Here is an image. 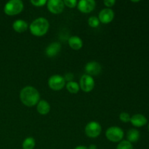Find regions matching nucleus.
I'll use <instances>...</instances> for the list:
<instances>
[{"label": "nucleus", "instance_id": "nucleus-1", "mask_svg": "<svg viewBox=\"0 0 149 149\" xmlns=\"http://www.w3.org/2000/svg\"><path fill=\"white\" fill-rule=\"evenodd\" d=\"M20 99L23 105L28 107H32L37 105L40 100V94L35 87L26 86L20 90Z\"/></svg>", "mask_w": 149, "mask_h": 149}, {"label": "nucleus", "instance_id": "nucleus-2", "mask_svg": "<svg viewBox=\"0 0 149 149\" xmlns=\"http://www.w3.org/2000/svg\"><path fill=\"white\" fill-rule=\"evenodd\" d=\"M49 28V21L45 17L35 19L29 26L31 33L35 36H43L47 33Z\"/></svg>", "mask_w": 149, "mask_h": 149}, {"label": "nucleus", "instance_id": "nucleus-3", "mask_svg": "<svg viewBox=\"0 0 149 149\" xmlns=\"http://www.w3.org/2000/svg\"><path fill=\"white\" fill-rule=\"evenodd\" d=\"M23 2L20 0H10L4 5V12L7 15H16L23 11Z\"/></svg>", "mask_w": 149, "mask_h": 149}, {"label": "nucleus", "instance_id": "nucleus-4", "mask_svg": "<svg viewBox=\"0 0 149 149\" xmlns=\"http://www.w3.org/2000/svg\"><path fill=\"white\" fill-rule=\"evenodd\" d=\"M106 137L111 142L119 143L124 138V131L119 127H110L106 130Z\"/></svg>", "mask_w": 149, "mask_h": 149}, {"label": "nucleus", "instance_id": "nucleus-5", "mask_svg": "<svg viewBox=\"0 0 149 149\" xmlns=\"http://www.w3.org/2000/svg\"><path fill=\"white\" fill-rule=\"evenodd\" d=\"M101 125L95 121H92L87 123L84 128L86 135L91 138H95L98 137L101 133Z\"/></svg>", "mask_w": 149, "mask_h": 149}, {"label": "nucleus", "instance_id": "nucleus-6", "mask_svg": "<svg viewBox=\"0 0 149 149\" xmlns=\"http://www.w3.org/2000/svg\"><path fill=\"white\" fill-rule=\"evenodd\" d=\"M65 81L62 76L59 74H55L51 76L48 79V86L50 89L55 91L61 90L65 87Z\"/></svg>", "mask_w": 149, "mask_h": 149}, {"label": "nucleus", "instance_id": "nucleus-7", "mask_svg": "<svg viewBox=\"0 0 149 149\" xmlns=\"http://www.w3.org/2000/svg\"><path fill=\"white\" fill-rule=\"evenodd\" d=\"M79 87L85 93H90L95 87V80L93 77L84 74L80 79Z\"/></svg>", "mask_w": 149, "mask_h": 149}, {"label": "nucleus", "instance_id": "nucleus-8", "mask_svg": "<svg viewBox=\"0 0 149 149\" xmlns=\"http://www.w3.org/2000/svg\"><path fill=\"white\" fill-rule=\"evenodd\" d=\"M48 10L52 14H60L64 10L65 4L62 0H49L47 1Z\"/></svg>", "mask_w": 149, "mask_h": 149}, {"label": "nucleus", "instance_id": "nucleus-9", "mask_svg": "<svg viewBox=\"0 0 149 149\" xmlns=\"http://www.w3.org/2000/svg\"><path fill=\"white\" fill-rule=\"evenodd\" d=\"M95 4L94 0H81L77 3V7L81 13H90L95 8Z\"/></svg>", "mask_w": 149, "mask_h": 149}, {"label": "nucleus", "instance_id": "nucleus-10", "mask_svg": "<svg viewBox=\"0 0 149 149\" xmlns=\"http://www.w3.org/2000/svg\"><path fill=\"white\" fill-rule=\"evenodd\" d=\"M114 18V12L111 8H105L100 10L98 15V19L100 23L108 24Z\"/></svg>", "mask_w": 149, "mask_h": 149}, {"label": "nucleus", "instance_id": "nucleus-11", "mask_svg": "<svg viewBox=\"0 0 149 149\" xmlns=\"http://www.w3.org/2000/svg\"><path fill=\"white\" fill-rule=\"evenodd\" d=\"M84 70L87 75L93 77V76L99 75L101 72L102 68L99 63L96 62V61H90L86 64Z\"/></svg>", "mask_w": 149, "mask_h": 149}, {"label": "nucleus", "instance_id": "nucleus-12", "mask_svg": "<svg viewBox=\"0 0 149 149\" xmlns=\"http://www.w3.org/2000/svg\"><path fill=\"white\" fill-rule=\"evenodd\" d=\"M61 49V45L59 42H52L49 44L45 49V54L49 58H53L56 56Z\"/></svg>", "mask_w": 149, "mask_h": 149}, {"label": "nucleus", "instance_id": "nucleus-13", "mask_svg": "<svg viewBox=\"0 0 149 149\" xmlns=\"http://www.w3.org/2000/svg\"><path fill=\"white\" fill-rule=\"evenodd\" d=\"M130 122H131V124L135 127H141L145 126L148 121H147L146 117L144 115L141 114V113H137V114L131 116Z\"/></svg>", "mask_w": 149, "mask_h": 149}, {"label": "nucleus", "instance_id": "nucleus-14", "mask_svg": "<svg viewBox=\"0 0 149 149\" xmlns=\"http://www.w3.org/2000/svg\"><path fill=\"white\" fill-rule=\"evenodd\" d=\"M68 45L71 49L74 50H79L83 46L82 39L77 36H72L68 39Z\"/></svg>", "mask_w": 149, "mask_h": 149}, {"label": "nucleus", "instance_id": "nucleus-15", "mask_svg": "<svg viewBox=\"0 0 149 149\" xmlns=\"http://www.w3.org/2000/svg\"><path fill=\"white\" fill-rule=\"evenodd\" d=\"M36 110L41 115H46L50 111V105L46 100H41L37 103Z\"/></svg>", "mask_w": 149, "mask_h": 149}, {"label": "nucleus", "instance_id": "nucleus-16", "mask_svg": "<svg viewBox=\"0 0 149 149\" xmlns=\"http://www.w3.org/2000/svg\"><path fill=\"white\" fill-rule=\"evenodd\" d=\"M28 27H29V26H28L27 22L23 20H20V19L15 20L13 24V29H14L15 31L17 32V33L25 32L28 29Z\"/></svg>", "mask_w": 149, "mask_h": 149}, {"label": "nucleus", "instance_id": "nucleus-17", "mask_svg": "<svg viewBox=\"0 0 149 149\" xmlns=\"http://www.w3.org/2000/svg\"><path fill=\"white\" fill-rule=\"evenodd\" d=\"M127 141L131 143L138 142V140L140 139V132L135 128L130 129L127 134Z\"/></svg>", "mask_w": 149, "mask_h": 149}, {"label": "nucleus", "instance_id": "nucleus-18", "mask_svg": "<svg viewBox=\"0 0 149 149\" xmlns=\"http://www.w3.org/2000/svg\"><path fill=\"white\" fill-rule=\"evenodd\" d=\"M65 87H66V90L71 94H77L79 91L80 89L79 84L74 81L67 82V84H65Z\"/></svg>", "mask_w": 149, "mask_h": 149}, {"label": "nucleus", "instance_id": "nucleus-19", "mask_svg": "<svg viewBox=\"0 0 149 149\" xmlns=\"http://www.w3.org/2000/svg\"><path fill=\"white\" fill-rule=\"evenodd\" d=\"M36 145L35 139L32 137H28L22 143V148L23 149H33Z\"/></svg>", "mask_w": 149, "mask_h": 149}, {"label": "nucleus", "instance_id": "nucleus-20", "mask_svg": "<svg viewBox=\"0 0 149 149\" xmlns=\"http://www.w3.org/2000/svg\"><path fill=\"white\" fill-rule=\"evenodd\" d=\"M116 149H134L133 146L127 141H122L117 145Z\"/></svg>", "mask_w": 149, "mask_h": 149}, {"label": "nucleus", "instance_id": "nucleus-21", "mask_svg": "<svg viewBox=\"0 0 149 149\" xmlns=\"http://www.w3.org/2000/svg\"><path fill=\"white\" fill-rule=\"evenodd\" d=\"M100 20L96 16H91L88 19V24L92 28H97L100 25Z\"/></svg>", "mask_w": 149, "mask_h": 149}, {"label": "nucleus", "instance_id": "nucleus-22", "mask_svg": "<svg viewBox=\"0 0 149 149\" xmlns=\"http://www.w3.org/2000/svg\"><path fill=\"white\" fill-rule=\"evenodd\" d=\"M119 119L124 123H127L130 122L131 116L127 112H122L119 114Z\"/></svg>", "mask_w": 149, "mask_h": 149}, {"label": "nucleus", "instance_id": "nucleus-23", "mask_svg": "<svg viewBox=\"0 0 149 149\" xmlns=\"http://www.w3.org/2000/svg\"><path fill=\"white\" fill-rule=\"evenodd\" d=\"M63 3L65 6L69 7V8H74L77 6L78 2H77V0H64Z\"/></svg>", "mask_w": 149, "mask_h": 149}, {"label": "nucleus", "instance_id": "nucleus-24", "mask_svg": "<svg viewBox=\"0 0 149 149\" xmlns=\"http://www.w3.org/2000/svg\"><path fill=\"white\" fill-rule=\"evenodd\" d=\"M31 3L35 7H43L47 4L46 0H31Z\"/></svg>", "mask_w": 149, "mask_h": 149}, {"label": "nucleus", "instance_id": "nucleus-25", "mask_svg": "<svg viewBox=\"0 0 149 149\" xmlns=\"http://www.w3.org/2000/svg\"><path fill=\"white\" fill-rule=\"evenodd\" d=\"M103 4H104L105 6H106L108 8H110V7H113V6L116 4V1H115V0H106V1H103Z\"/></svg>", "mask_w": 149, "mask_h": 149}, {"label": "nucleus", "instance_id": "nucleus-26", "mask_svg": "<svg viewBox=\"0 0 149 149\" xmlns=\"http://www.w3.org/2000/svg\"><path fill=\"white\" fill-rule=\"evenodd\" d=\"M63 78H64V79H65V81H67L68 82H69V81H73V79H74V75H73V74H71V73H68V74H65V77H64Z\"/></svg>", "mask_w": 149, "mask_h": 149}, {"label": "nucleus", "instance_id": "nucleus-27", "mask_svg": "<svg viewBox=\"0 0 149 149\" xmlns=\"http://www.w3.org/2000/svg\"><path fill=\"white\" fill-rule=\"evenodd\" d=\"M74 149H88V148L87 146H78Z\"/></svg>", "mask_w": 149, "mask_h": 149}, {"label": "nucleus", "instance_id": "nucleus-28", "mask_svg": "<svg viewBox=\"0 0 149 149\" xmlns=\"http://www.w3.org/2000/svg\"><path fill=\"white\" fill-rule=\"evenodd\" d=\"M88 149H97V146L95 145V144H92V145H90V146L87 147Z\"/></svg>", "mask_w": 149, "mask_h": 149}, {"label": "nucleus", "instance_id": "nucleus-29", "mask_svg": "<svg viewBox=\"0 0 149 149\" xmlns=\"http://www.w3.org/2000/svg\"><path fill=\"white\" fill-rule=\"evenodd\" d=\"M148 131H149V123H148Z\"/></svg>", "mask_w": 149, "mask_h": 149}]
</instances>
